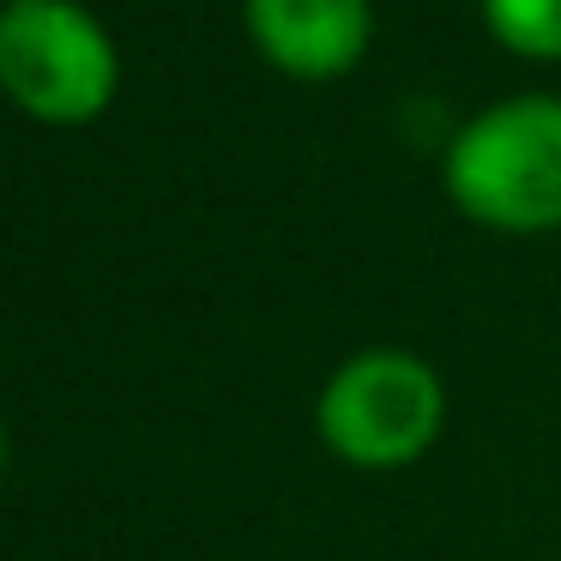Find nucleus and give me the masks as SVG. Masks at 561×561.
<instances>
[{
  "label": "nucleus",
  "instance_id": "1",
  "mask_svg": "<svg viewBox=\"0 0 561 561\" xmlns=\"http://www.w3.org/2000/svg\"><path fill=\"white\" fill-rule=\"evenodd\" d=\"M447 199L495 236L561 230V98L519 91L477 110L440 158Z\"/></svg>",
  "mask_w": 561,
  "mask_h": 561
},
{
  "label": "nucleus",
  "instance_id": "2",
  "mask_svg": "<svg viewBox=\"0 0 561 561\" xmlns=\"http://www.w3.org/2000/svg\"><path fill=\"white\" fill-rule=\"evenodd\" d=\"M122 91V55L85 0L0 7V98L43 127H91Z\"/></svg>",
  "mask_w": 561,
  "mask_h": 561
},
{
  "label": "nucleus",
  "instance_id": "3",
  "mask_svg": "<svg viewBox=\"0 0 561 561\" xmlns=\"http://www.w3.org/2000/svg\"><path fill=\"white\" fill-rule=\"evenodd\" d=\"M314 428L332 459L356 471H404L447 428V380L399 344L356 351L320 387Z\"/></svg>",
  "mask_w": 561,
  "mask_h": 561
},
{
  "label": "nucleus",
  "instance_id": "4",
  "mask_svg": "<svg viewBox=\"0 0 561 561\" xmlns=\"http://www.w3.org/2000/svg\"><path fill=\"white\" fill-rule=\"evenodd\" d=\"M242 31L272 73L332 85L375 43V0H242Z\"/></svg>",
  "mask_w": 561,
  "mask_h": 561
},
{
  "label": "nucleus",
  "instance_id": "5",
  "mask_svg": "<svg viewBox=\"0 0 561 561\" xmlns=\"http://www.w3.org/2000/svg\"><path fill=\"white\" fill-rule=\"evenodd\" d=\"M489 37L519 61H561V0H477Z\"/></svg>",
  "mask_w": 561,
  "mask_h": 561
},
{
  "label": "nucleus",
  "instance_id": "6",
  "mask_svg": "<svg viewBox=\"0 0 561 561\" xmlns=\"http://www.w3.org/2000/svg\"><path fill=\"white\" fill-rule=\"evenodd\" d=\"M7 465H13V435H7V416H0V489H7Z\"/></svg>",
  "mask_w": 561,
  "mask_h": 561
},
{
  "label": "nucleus",
  "instance_id": "7",
  "mask_svg": "<svg viewBox=\"0 0 561 561\" xmlns=\"http://www.w3.org/2000/svg\"><path fill=\"white\" fill-rule=\"evenodd\" d=\"M7 7H13V0H7Z\"/></svg>",
  "mask_w": 561,
  "mask_h": 561
},
{
  "label": "nucleus",
  "instance_id": "8",
  "mask_svg": "<svg viewBox=\"0 0 561 561\" xmlns=\"http://www.w3.org/2000/svg\"><path fill=\"white\" fill-rule=\"evenodd\" d=\"M0 7H7V0H0Z\"/></svg>",
  "mask_w": 561,
  "mask_h": 561
}]
</instances>
